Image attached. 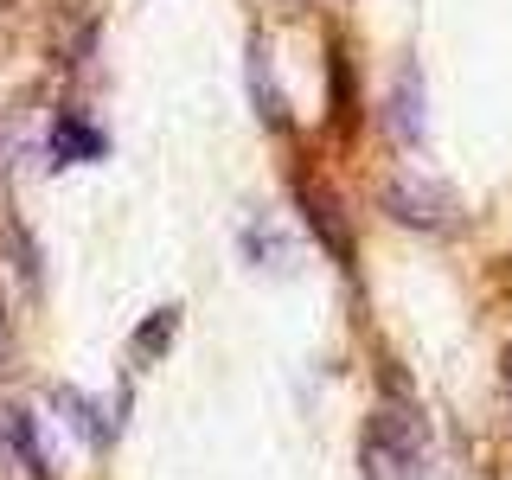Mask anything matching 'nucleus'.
Masks as SVG:
<instances>
[{
	"mask_svg": "<svg viewBox=\"0 0 512 480\" xmlns=\"http://www.w3.org/2000/svg\"><path fill=\"white\" fill-rule=\"evenodd\" d=\"M58 410H71V423H77V429H84V436H90L96 448H103L109 436H116V429H109V423H103V416H96V404H90V397H84V391H58Z\"/></svg>",
	"mask_w": 512,
	"mask_h": 480,
	"instance_id": "obj_8",
	"label": "nucleus"
},
{
	"mask_svg": "<svg viewBox=\"0 0 512 480\" xmlns=\"http://www.w3.org/2000/svg\"><path fill=\"white\" fill-rule=\"evenodd\" d=\"M384 135H391L404 154H416L423 135H429V90H423V64L416 58H404L397 77H391V96H384Z\"/></svg>",
	"mask_w": 512,
	"mask_h": 480,
	"instance_id": "obj_2",
	"label": "nucleus"
},
{
	"mask_svg": "<svg viewBox=\"0 0 512 480\" xmlns=\"http://www.w3.org/2000/svg\"><path fill=\"white\" fill-rule=\"evenodd\" d=\"M384 212H391L397 224H410V231L442 237V231H455V224H461V199H455L448 186H436V180L397 173V180L384 186Z\"/></svg>",
	"mask_w": 512,
	"mask_h": 480,
	"instance_id": "obj_1",
	"label": "nucleus"
},
{
	"mask_svg": "<svg viewBox=\"0 0 512 480\" xmlns=\"http://www.w3.org/2000/svg\"><path fill=\"white\" fill-rule=\"evenodd\" d=\"M295 199H301V212H308V231L327 244L333 263H352V224L340 212V199H333L327 186H314V180H295Z\"/></svg>",
	"mask_w": 512,
	"mask_h": 480,
	"instance_id": "obj_3",
	"label": "nucleus"
},
{
	"mask_svg": "<svg viewBox=\"0 0 512 480\" xmlns=\"http://www.w3.org/2000/svg\"><path fill=\"white\" fill-rule=\"evenodd\" d=\"M7 7H13V0H0V13H7Z\"/></svg>",
	"mask_w": 512,
	"mask_h": 480,
	"instance_id": "obj_12",
	"label": "nucleus"
},
{
	"mask_svg": "<svg viewBox=\"0 0 512 480\" xmlns=\"http://www.w3.org/2000/svg\"><path fill=\"white\" fill-rule=\"evenodd\" d=\"M103 148H109V141H103L96 122H84L77 109L58 116V128H52V160H58V167H71V160H103Z\"/></svg>",
	"mask_w": 512,
	"mask_h": 480,
	"instance_id": "obj_5",
	"label": "nucleus"
},
{
	"mask_svg": "<svg viewBox=\"0 0 512 480\" xmlns=\"http://www.w3.org/2000/svg\"><path fill=\"white\" fill-rule=\"evenodd\" d=\"M173 333H180V308H173V301H167V308H154V314L141 320L135 333H128V352H135V359L148 365V359H160V352L173 346Z\"/></svg>",
	"mask_w": 512,
	"mask_h": 480,
	"instance_id": "obj_7",
	"label": "nucleus"
},
{
	"mask_svg": "<svg viewBox=\"0 0 512 480\" xmlns=\"http://www.w3.org/2000/svg\"><path fill=\"white\" fill-rule=\"evenodd\" d=\"M359 116V103H352V71H346V52H333V122L352 128Z\"/></svg>",
	"mask_w": 512,
	"mask_h": 480,
	"instance_id": "obj_9",
	"label": "nucleus"
},
{
	"mask_svg": "<svg viewBox=\"0 0 512 480\" xmlns=\"http://www.w3.org/2000/svg\"><path fill=\"white\" fill-rule=\"evenodd\" d=\"M0 442H7V455H20V468L39 480L45 474V455H39V423H32V410H0Z\"/></svg>",
	"mask_w": 512,
	"mask_h": 480,
	"instance_id": "obj_6",
	"label": "nucleus"
},
{
	"mask_svg": "<svg viewBox=\"0 0 512 480\" xmlns=\"http://www.w3.org/2000/svg\"><path fill=\"white\" fill-rule=\"evenodd\" d=\"M506 391H512V346H506Z\"/></svg>",
	"mask_w": 512,
	"mask_h": 480,
	"instance_id": "obj_11",
	"label": "nucleus"
},
{
	"mask_svg": "<svg viewBox=\"0 0 512 480\" xmlns=\"http://www.w3.org/2000/svg\"><path fill=\"white\" fill-rule=\"evenodd\" d=\"M250 103H256V122L263 128H288V103H282V84L269 77V45L263 39H250Z\"/></svg>",
	"mask_w": 512,
	"mask_h": 480,
	"instance_id": "obj_4",
	"label": "nucleus"
},
{
	"mask_svg": "<svg viewBox=\"0 0 512 480\" xmlns=\"http://www.w3.org/2000/svg\"><path fill=\"white\" fill-rule=\"evenodd\" d=\"M7 359H13V333H7V314H0V372H7Z\"/></svg>",
	"mask_w": 512,
	"mask_h": 480,
	"instance_id": "obj_10",
	"label": "nucleus"
}]
</instances>
